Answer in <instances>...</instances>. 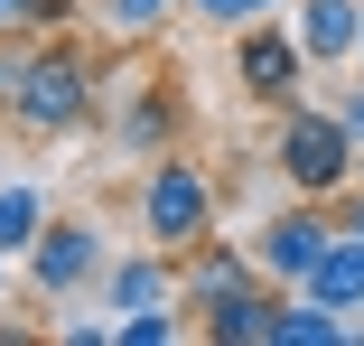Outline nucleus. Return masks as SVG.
Masks as SVG:
<instances>
[{"label":"nucleus","instance_id":"1","mask_svg":"<svg viewBox=\"0 0 364 346\" xmlns=\"http://www.w3.org/2000/svg\"><path fill=\"white\" fill-rule=\"evenodd\" d=\"M271 169L289 178V196H336L355 169H364V141L336 122V103H289L280 112V141H271Z\"/></svg>","mask_w":364,"mask_h":346},{"label":"nucleus","instance_id":"2","mask_svg":"<svg viewBox=\"0 0 364 346\" xmlns=\"http://www.w3.org/2000/svg\"><path fill=\"white\" fill-rule=\"evenodd\" d=\"M85 112H94V56H85V47H47V56L19 65V85H10V122H19V131L65 141Z\"/></svg>","mask_w":364,"mask_h":346},{"label":"nucleus","instance_id":"3","mask_svg":"<svg viewBox=\"0 0 364 346\" xmlns=\"http://www.w3.org/2000/svg\"><path fill=\"white\" fill-rule=\"evenodd\" d=\"M205 234H215V178L196 159H159L150 178H140V243L196 253Z\"/></svg>","mask_w":364,"mask_h":346},{"label":"nucleus","instance_id":"4","mask_svg":"<svg viewBox=\"0 0 364 346\" xmlns=\"http://www.w3.org/2000/svg\"><path fill=\"white\" fill-rule=\"evenodd\" d=\"M309 47H299V28H271V19H252V28H234V85L252 94V103H299V85H309Z\"/></svg>","mask_w":364,"mask_h":346},{"label":"nucleus","instance_id":"5","mask_svg":"<svg viewBox=\"0 0 364 346\" xmlns=\"http://www.w3.org/2000/svg\"><path fill=\"white\" fill-rule=\"evenodd\" d=\"M85 281H103V225L94 216H47V234L28 243V290L38 300H75Z\"/></svg>","mask_w":364,"mask_h":346},{"label":"nucleus","instance_id":"6","mask_svg":"<svg viewBox=\"0 0 364 346\" xmlns=\"http://www.w3.org/2000/svg\"><path fill=\"white\" fill-rule=\"evenodd\" d=\"M327 243H336V225L318 216V196H299V206H280V216L262 225V243H252V262L271 271V281H289V290H309V271L327 262Z\"/></svg>","mask_w":364,"mask_h":346},{"label":"nucleus","instance_id":"7","mask_svg":"<svg viewBox=\"0 0 364 346\" xmlns=\"http://www.w3.org/2000/svg\"><path fill=\"white\" fill-rule=\"evenodd\" d=\"M289 28H299V47H309L318 65H336V56H355V38H364V0H299Z\"/></svg>","mask_w":364,"mask_h":346},{"label":"nucleus","instance_id":"8","mask_svg":"<svg viewBox=\"0 0 364 346\" xmlns=\"http://www.w3.org/2000/svg\"><path fill=\"white\" fill-rule=\"evenodd\" d=\"M355 327H346V309H327V300H271V337L262 346H346Z\"/></svg>","mask_w":364,"mask_h":346},{"label":"nucleus","instance_id":"9","mask_svg":"<svg viewBox=\"0 0 364 346\" xmlns=\"http://www.w3.org/2000/svg\"><path fill=\"white\" fill-rule=\"evenodd\" d=\"M103 300H112V309H159V300H178V271H168L159 243H150V253H131V262L103 271Z\"/></svg>","mask_w":364,"mask_h":346},{"label":"nucleus","instance_id":"10","mask_svg":"<svg viewBox=\"0 0 364 346\" xmlns=\"http://www.w3.org/2000/svg\"><path fill=\"white\" fill-rule=\"evenodd\" d=\"M309 300H327V309H364V234H346V225H336L327 262L309 271Z\"/></svg>","mask_w":364,"mask_h":346},{"label":"nucleus","instance_id":"11","mask_svg":"<svg viewBox=\"0 0 364 346\" xmlns=\"http://www.w3.org/2000/svg\"><path fill=\"white\" fill-rule=\"evenodd\" d=\"M196 327H205L215 346H262V337H271V300H262V290H225V300L196 309Z\"/></svg>","mask_w":364,"mask_h":346},{"label":"nucleus","instance_id":"12","mask_svg":"<svg viewBox=\"0 0 364 346\" xmlns=\"http://www.w3.org/2000/svg\"><path fill=\"white\" fill-rule=\"evenodd\" d=\"M38 234H47V196L28 178H0V262H28Z\"/></svg>","mask_w":364,"mask_h":346},{"label":"nucleus","instance_id":"13","mask_svg":"<svg viewBox=\"0 0 364 346\" xmlns=\"http://www.w3.org/2000/svg\"><path fill=\"white\" fill-rule=\"evenodd\" d=\"M252 271H262L252 253H215V234H205L196 243V271H187V300L205 309V300H225V290H252Z\"/></svg>","mask_w":364,"mask_h":346},{"label":"nucleus","instance_id":"14","mask_svg":"<svg viewBox=\"0 0 364 346\" xmlns=\"http://www.w3.org/2000/svg\"><path fill=\"white\" fill-rule=\"evenodd\" d=\"M112 337H122V346H168V337H178V318H168V300H159V309H122V318H112Z\"/></svg>","mask_w":364,"mask_h":346},{"label":"nucleus","instance_id":"15","mask_svg":"<svg viewBox=\"0 0 364 346\" xmlns=\"http://www.w3.org/2000/svg\"><path fill=\"white\" fill-rule=\"evenodd\" d=\"M168 10H178V0H103V19H112L122 38H150V28H159Z\"/></svg>","mask_w":364,"mask_h":346},{"label":"nucleus","instance_id":"16","mask_svg":"<svg viewBox=\"0 0 364 346\" xmlns=\"http://www.w3.org/2000/svg\"><path fill=\"white\" fill-rule=\"evenodd\" d=\"M122 141H168V94H131V112H122Z\"/></svg>","mask_w":364,"mask_h":346},{"label":"nucleus","instance_id":"17","mask_svg":"<svg viewBox=\"0 0 364 346\" xmlns=\"http://www.w3.org/2000/svg\"><path fill=\"white\" fill-rule=\"evenodd\" d=\"M196 19H215V28H252V19H271L280 0H187Z\"/></svg>","mask_w":364,"mask_h":346},{"label":"nucleus","instance_id":"18","mask_svg":"<svg viewBox=\"0 0 364 346\" xmlns=\"http://www.w3.org/2000/svg\"><path fill=\"white\" fill-rule=\"evenodd\" d=\"M336 122H346L355 141H364V85H346V94H336Z\"/></svg>","mask_w":364,"mask_h":346},{"label":"nucleus","instance_id":"19","mask_svg":"<svg viewBox=\"0 0 364 346\" xmlns=\"http://www.w3.org/2000/svg\"><path fill=\"white\" fill-rule=\"evenodd\" d=\"M28 10H38V0H0V28H28Z\"/></svg>","mask_w":364,"mask_h":346},{"label":"nucleus","instance_id":"20","mask_svg":"<svg viewBox=\"0 0 364 346\" xmlns=\"http://www.w3.org/2000/svg\"><path fill=\"white\" fill-rule=\"evenodd\" d=\"M10 85H19V65H10V56H0V112H10Z\"/></svg>","mask_w":364,"mask_h":346},{"label":"nucleus","instance_id":"21","mask_svg":"<svg viewBox=\"0 0 364 346\" xmlns=\"http://www.w3.org/2000/svg\"><path fill=\"white\" fill-rule=\"evenodd\" d=\"M355 65H364V38H355Z\"/></svg>","mask_w":364,"mask_h":346}]
</instances>
